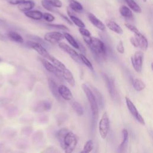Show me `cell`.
Wrapping results in <instances>:
<instances>
[{"mask_svg":"<svg viewBox=\"0 0 153 153\" xmlns=\"http://www.w3.org/2000/svg\"><path fill=\"white\" fill-rule=\"evenodd\" d=\"M56 136L60 146L65 152L68 153L74 151L77 145L78 139L72 131H68L66 128H61L57 131Z\"/></svg>","mask_w":153,"mask_h":153,"instance_id":"6da1fadb","label":"cell"},{"mask_svg":"<svg viewBox=\"0 0 153 153\" xmlns=\"http://www.w3.org/2000/svg\"><path fill=\"white\" fill-rule=\"evenodd\" d=\"M83 38L93 52L96 55L104 56L106 54V46L100 39L91 36L88 37L83 36Z\"/></svg>","mask_w":153,"mask_h":153,"instance_id":"7a4b0ae2","label":"cell"},{"mask_svg":"<svg viewBox=\"0 0 153 153\" xmlns=\"http://www.w3.org/2000/svg\"><path fill=\"white\" fill-rule=\"evenodd\" d=\"M82 88L88 99L93 116L96 118L99 114V108L95 96L91 90L85 84H82Z\"/></svg>","mask_w":153,"mask_h":153,"instance_id":"3957f363","label":"cell"},{"mask_svg":"<svg viewBox=\"0 0 153 153\" xmlns=\"http://www.w3.org/2000/svg\"><path fill=\"white\" fill-rule=\"evenodd\" d=\"M109 125L110 121L108 114L106 112H105L99 123V132L100 137L103 139L107 137L109 130Z\"/></svg>","mask_w":153,"mask_h":153,"instance_id":"277c9868","label":"cell"},{"mask_svg":"<svg viewBox=\"0 0 153 153\" xmlns=\"http://www.w3.org/2000/svg\"><path fill=\"white\" fill-rule=\"evenodd\" d=\"M143 60V54L140 51H136L131 57V62L133 69L137 73H140L142 71Z\"/></svg>","mask_w":153,"mask_h":153,"instance_id":"5b68a950","label":"cell"},{"mask_svg":"<svg viewBox=\"0 0 153 153\" xmlns=\"http://www.w3.org/2000/svg\"><path fill=\"white\" fill-rule=\"evenodd\" d=\"M126 103L127 105V107L132 115V116L138 121L139 123H140L142 125H145V122L143 119V118L141 116V115L138 112L137 108H136L135 105L133 104V103L131 102V100L128 97H126Z\"/></svg>","mask_w":153,"mask_h":153,"instance_id":"8992f818","label":"cell"},{"mask_svg":"<svg viewBox=\"0 0 153 153\" xmlns=\"http://www.w3.org/2000/svg\"><path fill=\"white\" fill-rule=\"evenodd\" d=\"M58 45L61 50H62L63 51L69 54L74 60L78 63L81 62L79 54L74 48H72L65 42H59L58 44Z\"/></svg>","mask_w":153,"mask_h":153,"instance_id":"52a82bcc","label":"cell"},{"mask_svg":"<svg viewBox=\"0 0 153 153\" xmlns=\"http://www.w3.org/2000/svg\"><path fill=\"white\" fill-rule=\"evenodd\" d=\"M26 44L28 47L35 50L40 56H41L44 58L48 59L50 56V54L48 53V51L39 42L27 41Z\"/></svg>","mask_w":153,"mask_h":153,"instance_id":"ba28073f","label":"cell"},{"mask_svg":"<svg viewBox=\"0 0 153 153\" xmlns=\"http://www.w3.org/2000/svg\"><path fill=\"white\" fill-rule=\"evenodd\" d=\"M63 38H64L63 34L57 31L48 32L45 33L44 36V40L51 44L58 43Z\"/></svg>","mask_w":153,"mask_h":153,"instance_id":"9c48e42d","label":"cell"},{"mask_svg":"<svg viewBox=\"0 0 153 153\" xmlns=\"http://www.w3.org/2000/svg\"><path fill=\"white\" fill-rule=\"evenodd\" d=\"M39 60L42 64V65L44 66V68L46 69L47 71L48 72L54 74V75L58 76H62L61 71L57 68L53 63L49 62L47 59H45L44 57H39Z\"/></svg>","mask_w":153,"mask_h":153,"instance_id":"30bf717a","label":"cell"},{"mask_svg":"<svg viewBox=\"0 0 153 153\" xmlns=\"http://www.w3.org/2000/svg\"><path fill=\"white\" fill-rule=\"evenodd\" d=\"M87 17L89 21L92 23V25L96 27H97L98 29L102 31L105 30L106 26L105 24L102 21H100L97 17H96L93 14L88 13L87 14Z\"/></svg>","mask_w":153,"mask_h":153,"instance_id":"8fae6325","label":"cell"},{"mask_svg":"<svg viewBox=\"0 0 153 153\" xmlns=\"http://www.w3.org/2000/svg\"><path fill=\"white\" fill-rule=\"evenodd\" d=\"M58 91L60 97L66 100H71L72 99V94L68 87L64 85L58 86Z\"/></svg>","mask_w":153,"mask_h":153,"instance_id":"7c38bea8","label":"cell"},{"mask_svg":"<svg viewBox=\"0 0 153 153\" xmlns=\"http://www.w3.org/2000/svg\"><path fill=\"white\" fill-rule=\"evenodd\" d=\"M134 36L137 41V47L140 48L143 51H146L148 47V42L146 37L140 32L139 34L134 35Z\"/></svg>","mask_w":153,"mask_h":153,"instance_id":"4fadbf2b","label":"cell"},{"mask_svg":"<svg viewBox=\"0 0 153 153\" xmlns=\"http://www.w3.org/2000/svg\"><path fill=\"white\" fill-rule=\"evenodd\" d=\"M61 74H62V77H63L71 86L74 87L75 85V78L72 72L68 69L65 68V69L61 71Z\"/></svg>","mask_w":153,"mask_h":153,"instance_id":"5bb4252c","label":"cell"},{"mask_svg":"<svg viewBox=\"0 0 153 153\" xmlns=\"http://www.w3.org/2000/svg\"><path fill=\"white\" fill-rule=\"evenodd\" d=\"M103 78L106 83L108 91L112 97L114 96L115 94V84L114 80L111 78L108 75L105 74H103Z\"/></svg>","mask_w":153,"mask_h":153,"instance_id":"9a60e30c","label":"cell"},{"mask_svg":"<svg viewBox=\"0 0 153 153\" xmlns=\"http://www.w3.org/2000/svg\"><path fill=\"white\" fill-rule=\"evenodd\" d=\"M106 25L110 30L118 34H122L123 32L122 28L117 23L112 20H106Z\"/></svg>","mask_w":153,"mask_h":153,"instance_id":"2e32d148","label":"cell"},{"mask_svg":"<svg viewBox=\"0 0 153 153\" xmlns=\"http://www.w3.org/2000/svg\"><path fill=\"white\" fill-rule=\"evenodd\" d=\"M48 84L49 88H50L52 94L54 96V97L56 99L60 100V96L59 91H58V87H57V84L51 78H48Z\"/></svg>","mask_w":153,"mask_h":153,"instance_id":"e0dca14e","label":"cell"},{"mask_svg":"<svg viewBox=\"0 0 153 153\" xmlns=\"http://www.w3.org/2000/svg\"><path fill=\"white\" fill-rule=\"evenodd\" d=\"M35 7V3L31 1H24L18 4V9L22 12H26L32 10Z\"/></svg>","mask_w":153,"mask_h":153,"instance_id":"ac0fdd59","label":"cell"},{"mask_svg":"<svg viewBox=\"0 0 153 153\" xmlns=\"http://www.w3.org/2000/svg\"><path fill=\"white\" fill-rule=\"evenodd\" d=\"M52 104L50 102L47 100L41 101L38 103V105L36 106L35 109L38 112H43L49 111L51 108Z\"/></svg>","mask_w":153,"mask_h":153,"instance_id":"d6986e66","label":"cell"},{"mask_svg":"<svg viewBox=\"0 0 153 153\" xmlns=\"http://www.w3.org/2000/svg\"><path fill=\"white\" fill-rule=\"evenodd\" d=\"M128 141V133L127 129L124 128L122 130V141L119 146V149L121 151H124L127 146Z\"/></svg>","mask_w":153,"mask_h":153,"instance_id":"ffe728a7","label":"cell"},{"mask_svg":"<svg viewBox=\"0 0 153 153\" xmlns=\"http://www.w3.org/2000/svg\"><path fill=\"white\" fill-rule=\"evenodd\" d=\"M42 14L43 13L38 10H29L25 12V15L26 17L36 20H41L42 18Z\"/></svg>","mask_w":153,"mask_h":153,"instance_id":"44dd1931","label":"cell"},{"mask_svg":"<svg viewBox=\"0 0 153 153\" xmlns=\"http://www.w3.org/2000/svg\"><path fill=\"white\" fill-rule=\"evenodd\" d=\"M68 2L70 8L73 11L77 13H81L82 11L83 7L79 2L75 0H68Z\"/></svg>","mask_w":153,"mask_h":153,"instance_id":"7402d4cb","label":"cell"},{"mask_svg":"<svg viewBox=\"0 0 153 153\" xmlns=\"http://www.w3.org/2000/svg\"><path fill=\"white\" fill-rule=\"evenodd\" d=\"M133 86L134 90L137 91L143 90L146 87L145 83L139 78H135L133 81Z\"/></svg>","mask_w":153,"mask_h":153,"instance_id":"603a6c76","label":"cell"},{"mask_svg":"<svg viewBox=\"0 0 153 153\" xmlns=\"http://www.w3.org/2000/svg\"><path fill=\"white\" fill-rule=\"evenodd\" d=\"M119 11L121 14V15L127 19H131L133 17V13L131 10L127 7V6L123 5L121 6L120 9Z\"/></svg>","mask_w":153,"mask_h":153,"instance_id":"cb8c5ba5","label":"cell"},{"mask_svg":"<svg viewBox=\"0 0 153 153\" xmlns=\"http://www.w3.org/2000/svg\"><path fill=\"white\" fill-rule=\"evenodd\" d=\"M130 8L136 13H140L142 12V9L135 2L134 0H125Z\"/></svg>","mask_w":153,"mask_h":153,"instance_id":"d4e9b609","label":"cell"},{"mask_svg":"<svg viewBox=\"0 0 153 153\" xmlns=\"http://www.w3.org/2000/svg\"><path fill=\"white\" fill-rule=\"evenodd\" d=\"M63 36H64V38L70 44V45H72V47H73L75 48L79 49V45L78 43L77 42V41L74 39V38L71 35H70L68 32H65L63 33Z\"/></svg>","mask_w":153,"mask_h":153,"instance_id":"484cf974","label":"cell"},{"mask_svg":"<svg viewBox=\"0 0 153 153\" xmlns=\"http://www.w3.org/2000/svg\"><path fill=\"white\" fill-rule=\"evenodd\" d=\"M68 15L69 16V18H70V20H71V22H72L76 26H78L79 27H85V25H84V22L81 20H80L78 17L73 15L69 10L68 11Z\"/></svg>","mask_w":153,"mask_h":153,"instance_id":"4316f807","label":"cell"},{"mask_svg":"<svg viewBox=\"0 0 153 153\" xmlns=\"http://www.w3.org/2000/svg\"><path fill=\"white\" fill-rule=\"evenodd\" d=\"M48 59H49L52 62V63L57 68H58L60 71L66 68L65 65L62 62H60L59 60H58L57 59H56L55 57H54L53 56H52L51 54L49 56V57L48 58Z\"/></svg>","mask_w":153,"mask_h":153,"instance_id":"83f0119b","label":"cell"},{"mask_svg":"<svg viewBox=\"0 0 153 153\" xmlns=\"http://www.w3.org/2000/svg\"><path fill=\"white\" fill-rule=\"evenodd\" d=\"M8 37L13 41L19 42V43H23V38L22 36L18 33L16 32H10L8 33Z\"/></svg>","mask_w":153,"mask_h":153,"instance_id":"f1b7e54d","label":"cell"},{"mask_svg":"<svg viewBox=\"0 0 153 153\" xmlns=\"http://www.w3.org/2000/svg\"><path fill=\"white\" fill-rule=\"evenodd\" d=\"M72 107L75 113L78 115V116H82L84 114V110L82 108V106L81 105L78 103V102L74 101L72 103Z\"/></svg>","mask_w":153,"mask_h":153,"instance_id":"f546056e","label":"cell"},{"mask_svg":"<svg viewBox=\"0 0 153 153\" xmlns=\"http://www.w3.org/2000/svg\"><path fill=\"white\" fill-rule=\"evenodd\" d=\"M94 148L93 141L91 139H90L86 142L85 145H84L82 151H81L82 153H88L91 152Z\"/></svg>","mask_w":153,"mask_h":153,"instance_id":"4dcf8cb0","label":"cell"},{"mask_svg":"<svg viewBox=\"0 0 153 153\" xmlns=\"http://www.w3.org/2000/svg\"><path fill=\"white\" fill-rule=\"evenodd\" d=\"M79 59L81 60V62H82V63H83L89 69L93 71V66L92 63L90 62V61L82 53L79 54Z\"/></svg>","mask_w":153,"mask_h":153,"instance_id":"1f68e13d","label":"cell"},{"mask_svg":"<svg viewBox=\"0 0 153 153\" xmlns=\"http://www.w3.org/2000/svg\"><path fill=\"white\" fill-rule=\"evenodd\" d=\"M47 26L50 27H53V28H55V29H60V30H68V28L67 26H66L65 25H57V24H47Z\"/></svg>","mask_w":153,"mask_h":153,"instance_id":"d6a6232c","label":"cell"},{"mask_svg":"<svg viewBox=\"0 0 153 153\" xmlns=\"http://www.w3.org/2000/svg\"><path fill=\"white\" fill-rule=\"evenodd\" d=\"M51 6L56 8H60L62 6V3L60 0H45Z\"/></svg>","mask_w":153,"mask_h":153,"instance_id":"836d02e7","label":"cell"},{"mask_svg":"<svg viewBox=\"0 0 153 153\" xmlns=\"http://www.w3.org/2000/svg\"><path fill=\"white\" fill-rule=\"evenodd\" d=\"M41 4L42 5V7L47 10V11H51V12H54L56 11L54 9V7H53V6H51L49 3H48L45 0H42L41 1Z\"/></svg>","mask_w":153,"mask_h":153,"instance_id":"e575fe53","label":"cell"},{"mask_svg":"<svg viewBox=\"0 0 153 153\" xmlns=\"http://www.w3.org/2000/svg\"><path fill=\"white\" fill-rule=\"evenodd\" d=\"M42 18L48 22H53L55 19V17L54 16H53L51 14L48 13H45L42 14Z\"/></svg>","mask_w":153,"mask_h":153,"instance_id":"d590c367","label":"cell"},{"mask_svg":"<svg viewBox=\"0 0 153 153\" xmlns=\"http://www.w3.org/2000/svg\"><path fill=\"white\" fill-rule=\"evenodd\" d=\"M125 26L128 29L130 30L131 32H132L133 33H134V35H137L139 34L140 33V32L139 31V30L137 29V28L134 26V25H132L131 24H128V23H126L125 24Z\"/></svg>","mask_w":153,"mask_h":153,"instance_id":"8d00e7d4","label":"cell"},{"mask_svg":"<svg viewBox=\"0 0 153 153\" xmlns=\"http://www.w3.org/2000/svg\"><path fill=\"white\" fill-rule=\"evenodd\" d=\"M79 32L84 37H88L91 36V33L90 31L84 27H79Z\"/></svg>","mask_w":153,"mask_h":153,"instance_id":"74e56055","label":"cell"},{"mask_svg":"<svg viewBox=\"0 0 153 153\" xmlns=\"http://www.w3.org/2000/svg\"><path fill=\"white\" fill-rule=\"evenodd\" d=\"M117 50L119 53L121 54H124V45L122 41H120L117 45Z\"/></svg>","mask_w":153,"mask_h":153,"instance_id":"f35d334b","label":"cell"},{"mask_svg":"<svg viewBox=\"0 0 153 153\" xmlns=\"http://www.w3.org/2000/svg\"><path fill=\"white\" fill-rule=\"evenodd\" d=\"M6 1L7 2H8L11 5H17V4L18 5L25 0H6Z\"/></svg>","mask_w":153,"mask_h":153,"instance_id":"ab89813d","label":"cell"},{"mask_svg":"<svg viewBox=\"0 0 153 153\" xmlns=\"http://www.w3.org/2000/svg\"><path fill=\"white\" fill-rule=\"evenodd\" d=\"M130 42L131 44L134 47H137V41H136V39L135 38V36H131L130 39Z\"/></svg>","mask_w":153,"mask_h":153,"instance_id":"60d3db41","label":"cell"},{"mask_svg":"<svg viewBox=\"0 0 153 153\" xmlns=\"http://www.w3.org/2000/svg\"><path fill=\"white\" fill-rule=\"evenodd\" d=\"M60 16H61L63 19H65L69 25H72L71 20H69L67 17H66L65 16H64V15H63V14H60Z\"/></svg>","mask_w":153,"mask_h":153,"instance_id":"b9f144b4","label":"cell"},{"mask_svg":"<svg viewBox=\"0 0 153 153\" xmlns=\"http://www.w3.org/2000/svg\"><path fill=\"white\" fill-rule=\"evenodd\" d=\"M119 2H120V3H123V2H125V0H117Z\"/></svg>","mask_w":153,"mask_h":153,"instance_id":"7bdbcfd3","label":"cell"},{"mask_svg":"<svg viewBox=\"0 0 153 153\" xmlns=\"http://www.w3.org/2000/svg\"><path fill=\"white\" fill-rule=\"evenodd\" d=\"M143 2H146V0H142Z\"/></svg>","mask_w":153,"mask_h":153,"instance_id":"ee69618b","label":"cell"},{"mask_svg":"<svg viewBox=\"0 0 153 153\" xmlns=\"http://www.w3.org/2000/svg\"><path fill=\"white\" fill-rule=\"evenodd\" d=\"M1 60H1V59H0V62H1Z\"/></svg>","mask_w":153,"mask_h":153,"instance_id":"f6af8a7d","label":"cell"}]
</instances>
